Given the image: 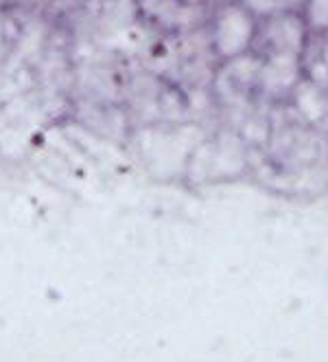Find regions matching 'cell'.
<instances>
[{"label":"cell","mask_w":328,"mask_h":362,"mask_svg":"<svg viewBox=\"0 0 328 362\" xmlns=\"http://www.w3.org/2000/svg\"><path fill=\"white\" fill-rule=\"evenodd\" d=\"M254 35V23L241 7H225L215 27V46L221 55H239Z\"/></svg>","instance_id":"obj_1"},{"label":"cell","mask_w":328,"mask_h":362,"mask_svg":"<svg viewBox=\"0 0 328 362\" xmlns=\"http://www.w3.org/2000/svg\"><path fill=\"white\" fill-rule=\"evenodd\" d=\"M298 80V62H296V53H287L280 51L276 57H272L263 70V82L267 90H282L289 88Z\"/></svg>","instance_id":"obj_2"},{"label":"cell","mask_w":328,"mask_h":362,"mask_svg":"<svg viewBox=\"0 0 328 362\" xmlns=\"http://www.w3.org/2000/svg\"><path fill=\"white\" fill-rule=\"evenodd\" d=\"M269 37L276 42L280 51L287 53H298L302 46L304 27L296 15H280L269 25Z\"/></svg>","instance_id":"obj_3"},{"label":"cell","mask_w":328,"mask_h":362,"mask_svg":"<svg viewBox=\"0 0 328 362\" xmlns=\"http://www.w3.org/2000/svg\"><path fill=\"white\" fill-rule=\"evenodd\" d=\"M298 101H300V110L311 121H317L322 117L324 104H322V97H320V90L315 86H302L300 94H298Z\"/></svg>","instance_id":"obj_4"},{"label":"cell","mask_w":328,"mask_h":362,"mask_svg":"<svg viewBox=\"0 0 328 362\" xmlns=\"http://www.w3.org/2000/svg\"><path fill=\"white\" fill-rule=\"evenodd\" d=\"M311 18L315 25H326V0H313Z\"/></svg>","instance_id":"obj_5"},{"label":"cell","mask_w":328,"mask_h":362,"mask_svg":"<svg viewBox=\"0 0 328 362\" xmlns=\"http://www.w3.org/2000/svg\"><path fill=\"white\" fill-rule=\"evenodd\" d=\"M247 5L258 13H267L276 7V0H247Z\"/></svg>","instance_id":"obj_6"},{"label":"cell","mask_w":328,"mask_h":362,"mask_svg":"<svg viewBox=\"0 0 328 362\" xmlns=\"http://www.w3.org/2000/svg\"><path fill=\"white\" fill-rule=\"evenodd\" d=\"M298 3H300V0H276V5H287V7H294Z\"/></svg>","instance_id":"obj_7"}]
</instances>
